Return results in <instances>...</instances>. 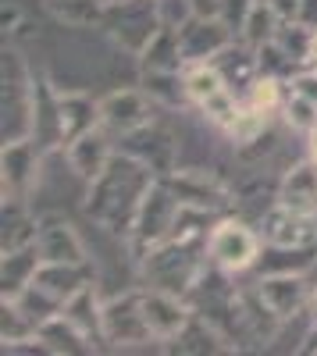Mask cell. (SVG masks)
I'll list each match as a JSON object with an SVG mask.
<instances>
[{
    "label": "cell",
    "instance_id": "1",
    "mask_svg": "<svg viewBox=\"0 0 317 356\" xmlns=\"http://www.w3.org/2000/svg\"><path fill=\"white\" fill-rule=\"evenodd\" d=\"M154 182H157V175L143 161H136L129 154H114L111 164L104 168V175L90 182V203H86V211L107 232L132 235L136 214H139V207H143Z\"/></svg>",
    "mask_w": 317,
    "mask_h": 356
},
{
    "label": "cell",
    "instance_id": "2",
    "mask_svg": "<svg viewBox=\"0 0 317 356\" xmlns=\"http://www.w3.org/2000/svg\"><path fill=\"white\" fill-rule=\"evenodd\" d=\"M179 207H182L179 196L168 189L164 178H157V182L150 186V193H147V200H143L139 214H136V225H132V235H129V239H132V253L139 260L168 239L171 225H175V218H179Z\"/></svg>",
    "mask_w": 317,
    "mask_h": 356
},
{
    "label": "cell",
    "instance_id": "3",
    "mask_svg": "<svg viewBox=\"0 0 317 356\" xmlns=\"http://www.w3.org/2000/svg\"><path fill=\"white\" fill-rule=\"evenodd\" d=\"M261 232H253L246 221H218L214 232H211V243H207V260L214 267H221V271L228 275H243L250 271V267H257V260H261Z\"/></svg>",
    "mask_w": 317,
    "mask_h": 356
},
{
    "label": "cell",
    "instance_id": "4",
    "mask_svg": "<svg viewBox=\"0 0 317 356\" xmlns=\"http://www.w3.org/2000/svg\"><path fill=\"white\" fill-rule=\"evenodd\" d=\"M36 114V86L29 82L18 54H4V143L33 139Z\"/></svg>",
    "mask_w": 317,
    "mask_h": 356
},
{
    "label": "cell",
    "instance_id": "5",
    "mask_svg": "<svg viewBox=\"0 0 317 356\" xmlns=\"http://www.w3.org/2000/svg\"><path fill=\"white\" fill-rule=\"evenodd\" d=\"M104 22L111 29V36L136 54H143V47L164 29L157 0H122V4H107Z\"/></svg>",
    "mask_w": 317,
    "mask_h": 356
},
{
    "label": "cell",
    "instance_id": "6",
    "mask_svg": "<svg viewBox=\"0 0 317 356\" xmlns=\"http://www.w3.org/2000/svg\"><path fill=\"white\" fill-rule=\"evenodd\" d=\"M236 40V29L228 25L221 15L218 18H200L193 15L186 25H179V47H182V57L186 65H204V61H214V57Z\"/></svg>",
    "mask_w": 317,
    "mask_h": 356
},
{
    "label": "cell",
    "instance_id": "7",
    "mask_svg": "<svg viewBox=\"0 0 317 356\" xmlns=\"http://www.w3.org/2000/svg\"><path fill=\"white\" fill-rule=\"evenodd\" d=\"M104 339L118 342V346H136V342H157L147 314H143V300L139 292L118 296V300L104 303Z\"/></svg>",
    "mask_w": 317,
    "mask_h": 356
},
{
    "label": "cell",
    "instance_id": "8",
    "mask_svg": "<svg viewBox=\"0 0 317 356\" xmlns=\"http://www.w3.org/2000/svg\"><path fill=\"white\" fill-rule=\"evenodd\" d=\"M40 154L43 150L36 146V139L4 143V154H0V171H4V203H18L29 189L36 186Z\"/></svg>",
    "mask_w": 317,
    "mask_h": 356
},
{
    "label": "cell",
    "instance_id": "9",
    "mask_svg": "<svg viewBox=\"0 0 317 356\" xmlns=\"http://www.w3.org/2000/svg\"><path fill=\"white\" fill-rule=\"evenodd\" d=\"M122 154L143 161L157 178L171 175L175 171V154H179V143L171 132L157 129V125H143L129 136H122Z\"/></svg>",
    "mask_w": 317,
    "mask_h": 356
},
{
    "label": "cell",
    "instance_id": "10",
    "mask_svg": "<svg viewBox=\"0 0 317 356\" xmlns=\"http://www.w3.org/2000/svg\"><path fill=\"white\" fill-rule=\"evenodd\" d=\"M261 239H264V246H314L317 221H314V214H300L293 207H282L275 200V207L261 218Z\"/></svg>",
    "mask_w": 317,
    "mask_h": 356
},
{
    "label": "cell",
    "instance_id": "11",
    "mask_svg": "<svg viewBox=\"0 0 317 356\" xmlns=\"http://www.w3.org/2000/svg\"><path fill=\"white\" fill-rule=\"evenodd\" d=\"M139 300H143V314H147V324H150L157 342H175V335L193 321V314L186 310V303L175 292H164V289L150 285L147 292H139Z\"/></svg>",
    "mask_w": 317,
    "mask_h": 356
},
{
    "label": "cell",
    "instance_id": "12",
    "mask_svg": "<svg viewBox=\"0 0 317 356\" xmlns=\"http://www.w3.org/2000/svg\"><path fill=\"white\" fill-rule=\"evenodd\" d=\"M100 125L111 136H129L143 125H150V100L139 89H118L100 100Z\"/></svg>",
    "mask_w": 317,
    "mask_h": 356
},
{
    "label": "cell",
    "instance_id": "13",
    "mask_svg": "<svg viewBox=\"0 0 317 356\" xmlns=\"http://www.w3.org/2000/svg\"><path fill=\"white\" fill-rule=\"evenodd\" d=\"M257 296L278 321H289L310 303V285L303 275H264L257 282Z\"/></svg>",
    "mask_w": 317,
    "mask_h": 356
},
{
    "label": "cell",
    "instance_id": "14",
    "mask_svg": "<svg viewBox=\"0 0 317 356\" xmlns=\"http://www.w3.org/2000/svg\"><path fill=\"white\" fill-rule=\"evenodd\" d=\"M164 182L186 207H204V211H225L228 207L225 186L207 171H171L164 175Z\"/></svg>",
    "mask_w": 317,
    "mask_h": 356
},
{
    "label": "cell",
    "instance_id": "15",
    "mask_svg": "<svg viewBox=\"0 0 317 356\" xmlns=\"http://www.w3.org/2000/svg\"><path fill=\"white\" fill-rule=\"evenodd\" d=\"M211 65L221 72L225 86L232 89L239 100H246L250 86L257 82V75H261V57H257V47H250V43H243V40H239V43L232 40Z\"/></svg>",
    "mask_w": 317,
    "mask_h": 356
},
{
    "label": "cell",
    "instance_id": "16",
    "mask_svg": "<svg viewBox=\"0 0 317 356\" xmlns=\"http://www.w3.org/2000/svg\"><path fill=\"white\" fill-rule=\"evenodd\" d=\"M93 129H100V104H93L90 97H82V93L57 97V132H61L65 150L79 136L93 132Z\"/></svg>",
    "mask_w": 317,
    "mask_h": 356
},
{
    "label": "cell",
    "instance_id": "17",
    "mask_svg": "<svg viewBox=\"0 0 317 356\" xmlns=\"http://www.w3.org/2000/svg\"><path fill=\"white\" fill-rule=\"evenodd\" d=\"M114 150H111V132L100 125L93 132L79 136L72 146H68V164L79 178H86V182H93V178L104 175V168L111 164Z\"/></svg>",
    "mask_w": 317,
    "mask_h": 356
},
{
    "label": "cell",
    "instance_id": "18",
    "mask_svg": "<svg viewBox=\"0 0 317 356\" xmlns=\"http://www.w3.org/2000/svg\"><path fill=\"white\" fill-rule=\"evenodd\" d=\"M36 246L43 253L47 264H90L86 260V246L75 235V228L61 218H50L40 225V235H36Z\"/></svg>",
    "mask_w": 317,
    "mask_h": 356
},
{
    "label": "cell",
    "instance_id": "19",
    "mask_svg": "<svg viewBox=\"0 0 317 356\" xmlns=\"http://www.w3.org/2000/svg\"><path fill=\"white\" fill-rule=\"evenodd\" d=\"M278 203L293 207L300 214H317V164L310 157L285 171L282 186H278Z\"/></svg>",
    "mask_w": 317,
    "mask_h": 356
},
{
    "label": "cell",
    "instance_id": "20",
    "mask_svg": "<svg viewBox=\"0 0 317 356\" xmlns=\"http://www.w3.org/2000/svg\"><path fill=\"white\" fill-rule=\"evenodd\" d=\"M43 267L40 246H22L15 253H4V267H0V285H4V300H18V296L36 282V271Z\"/></svg>",
    "mask_w": 317,
    "mask_h": 356
},
{
    "label": "cell",
    "instance_id": "21",
    "mask_svg": "<svg viewBox=\"0 0 317 356\" xmlns=\"http://www.w3.org/2000/svg\"><path fill=\"white\" fill-rule=\"evenodd\" d=\"M93 278H90V264H47L36 271V285L47 289L54 300L68 303L79 289H86Z\"/></svg>",
    "mask_w": 317,
    "mask_h": 356
},
{
    "label": "cell",
    "instance_id": "22",
    "mask_svg": "<svg viewBox=\"0 0 317 356\" xmlns=\"http://www.w3.org/2000/svg\"><path fill=\"white\" fill-rule=\"evenodd\" d=\"M143 72H186V57L179 47V29H161V33L143 47L139 54Z\"/></svg>",
    "mask_w": 317,
    "mask_h": 356
},
{
    "label": "cell",
    "instance_id": "23",
    "mask_svg": "<svg viewBox=\"0 0 317 356\" xmlns=\"http://www.w3.org/2000/svg\"><path fill=\"white\" fill-rule=\"evenodd\" d=\"M75 328L86 335V339H104V307L97 303V292H93V282L86 285V289H79L72 300L65 303V310H61Z\"/></svg>",
    "mask_w": 317,
    "mask_h": 356
},
{
    "label": "cell",
    "instance_id": "24",
    "mask_svg": "<svg viewBox=\"0 0 317 356\" xmlns=\"http://www.w3.org/2000/svg\"><path fill=\"white\" fill-rule=\"evenodd\" d=\"M314 267V246H268L257 260V271L264 275H303Z\"/></svg>",
    "mask_w": 317,
    "mask_h": 356
},
{
    "label": "cell",
    "instance_id": "25",
    "mask_svg": "<svg viewBox=\"0 0 317 356\" xmlns=\"http://www.w3.org/2000/svg\"><path fill=\"white\" fill-rule=\"evenodd\" d=\"M36 342H43L47 353H86V349L93 346L65 314H57V317L43 321L40 328H36Z\"/></svg>",
    "mask_w": 317,
    "mask_h": 356
},
{
    "label": "cell",
    "instance_id": "26",
    "mask_svg": "<svg viewBox=\"0 0 317 356\" xmlns=\"http://www.w3.org/2000/svg\"><path fill=\"white\" fill-rule=\"evenodd\" d=\"M143 89H147L150 100H161V104H168V107H186V104H193L182 72H143Z\"/></svg>",
    "mask_w": 317,
    "mask_h": 356
},
{
    "label": "cell",
    "instance_id": "27",
    "mask_svg": "<svg viewBox=\"0 0 317 356\" xmlns=\"http://www.w3.org/2000/svg\"><path fill=\"white\" fill-rule=\"evenodd\" d=\"M278 25H282L278 11L268 4V0H257L253 11H250V15H246V22H243V29H239V40L261 50L264 43H271V40L278 36Z\"/></svg>",
    "mask_w": 317,
    "mask_h": 356
},
{
    "label": "cell",
    "instance_id": "28",
    "mask_svg": "<svg viewBox=\"0 0 317 356\" xmlns=\"http://www.w3.org/2000/svg\"><path fill=\"white\" fill-rule=\"evenodd\" d=\"M47 11L54 18H61L65 25H97L107 15L104 0H43Z\"/></svg>",
    "mask_w": 317,
    "mask_h": 356
},
{
    "label": "cell",
    "instance_id": "29",
    "mask_svg": "<svg viewBox=\"0 0 317 356\" xmlns=\"http://www.w3.org/2000/svg\"><path fill=\"white\" fill-rule=\"evenodd\" d=\"M36 235H40V225L29 218V214H22L15 203H11V207L4 203V243H0V250L15 253V250H22V246H33Z\"/></svg>",
    "mask_w": 317,
    "mask_h": 356
},
{
    "label": "cell",
    "instance_id": "30",
    "mask_svg": "<svg viewBox=\"0 0 317 356\" xmlns=\"http://www.w3.org/2000/svg\"><path fill=\"white\" fill-rule=\"evenodd\" d=\"M186 89H189V97H193V104L200 107L204 100H211L214 93H221V89H228L225 86V79H221V72L211 65V61H204V65H186Z\"/></svg>",
    "mask_w": 317,
    "mask_h": 356
},
{
    "label": "cell",
    "instance_id": "31",
    "mask_svg": "<svg viewBox=\"0 0 317 356\" xmlns=\"http://www.w3.org/2000/svg\"><path fill=\"white\" fill-rule=\"evenodd\" d=\"M285 86H289L285 79L261 72V75H257V82L250 86V93H246L243 104H250L253 111H261V114H275V111H282V104H285V93H282Z\"/></svg>",
    "mask_w": 317,
    "mask_h": 356
},
{
    "label": "cell",
    "instance_id": "32",
    "mask_svg": "<svg viewBox=\"0 0 317 356\" xmlns=\"http://www.w3.org/2000/svg\"><path fill=\"white\" fill-rule=\"evenodd\" d=\"M11 303H18V307H22V314H25L29 321H33L36 328H40L43 321H50V317H57V314L65 310V303H61V300H54V296H50L47 289H40L36 282L29 285V289L18 296V300H11Z\"/></svg>",
    "mask_w": 317,
    "mask_h": 356
},
{
    "label": "cell",
    "instance_id": "33",
    "mask_svg": "<svg viewBox=\"0 0 317 356\" xmlns=\"http://www.w3.org/2000/svg\"><path fill=\"white\" fill-rule=\"evenodd\" d=\"M264 129H268V114H261V111H253L250 104H243L239 114L232 118V125H228L225 132L232 136L239 146H250V143H257L264 136Z\"/></svg>",
    "mask_w": 317,
    "mask_h": 356
},
{
    "label": "cell",
    "instance_id": "34",
    "mask_svg": "<svg viewBox=\"0 0 317 356\" xmlns=\"http://www.w3.org/2000/svg\"><path fill=\"white\" fill-rule=\"evenodd\" d=\"M282 114H285V122H289L293 129H300V132H310L317 125V104L296 97L293 89H289V97H285V104H282Z\"/></svg>",
    "mask_w": 317,
    "mask_h": 356
},
{
    "label": "cell",
    "instance_id": "35",
    "mask_svg": "<svg viewBox=\"0 0 317 356\" xmlns=\"http://www.w3.org/2000/svg\"><path fill=\"white\" fill-rule=\"evenodd\" d=\"M157 11H161V25H168V29H179L193 18L189 0H157Z\"/></svg>",
    "mask_w": 317,
    "mask_h": 356
},
{
    "label": "cell",
    "instance_id": "36",
    "mask_svg": "<svg viewBox=\"0 0 317 356\" xmlns=\"http://www.w3.org/2000/svg\"><path fill=\"white\" fill-rule=\"evenodd\" d=\"M289 89H293L296 97L317 104V68H303V72H296V75L289 79Z\"/></svg>",
    "mask_w": 317,
    "mask_h": 356
},
{
    "label": "cell",
    "instance_id": "37",
    "mask_svg": "<svg viewBox=\"0 0 317 356\" xmlns=\"http://www.w3.org/2000/svg\"><path fill=\"white\" fill-rule=\"evenodd\" d=\"M253 4H257V0H225L221 18H225V22H228V25H232L236 33H239V29H243V22H246V15L253 11Z\"/></svg>",
    "mask_w": 317,
    "mask_h": 356
},
{
    "label": "cell",
    "instance_id": "38",
    "mask_svg": "<svg viewBox=\"0 0 317 356\" xmlns=\"http://www.w3.org/2000/svg\"><path fill=\"white\" fill-rule=\"evenodd\" d=\"M268 4L278 11V18H282V22H296V18H300V4H303V0H268Z\"/></svg>",
    "mask_w": 317,
    "mask_h": 356
},
{
    "label": "cell",
    "instance_id": "39",
    "mask_svg": "<svg viewBox=\"0 0 317 356\" xmlns=\"http://www.w3.org/2000/svg\"><path fill=\"white\" fill-rule=\"evenodd\" d=\"M189 4H193V15H200V18H218L225 0H189Z\"/></svg>",
    "mask_w": 317,
    "mask_h": 356
},
{
    "label": "cell",
    "instance_id": "40",
    "mask_svg": "<svg viewBox=\"0 0 317 356\" xmlns=\"http://www.w3.org/2000/svg\"><path fill=\"white\" fill-rule=\"evenodd\" d=\"M296 22H303L307 29H314V33H317V0H303V4H300V18Z\"/></svg>",
    "mask_w": 317,
    "mask_h": 356
},
{
    "label": "cell",
    "instance_id": "41",
    "mask_svg": "<svg viewBox=\"0 0 317 356\" xmlns=\"http://www.w3.org/2000/svg\"><path fill=\"white\" fill-rule=\"evenodd\" d=\"M307 157H310V161L317 164V125H314V129L307 132Z\"/></svg>",
    "mask_w": 317,
    "mask_h": 356
},
{
    "label": "cell",
    "instance_id": "42",
    "mask_svg": "<svg viewBox=\"0 0 317 356\" xmlns=\"http://www.w3.org/2000/svg\"><path fill=\"white\" fill-rule=\"evenodd\" d=\"M104 4H122V0H104Z\"/></svg>",
    "mask_w": 317,
    "mask_h": 356
}]
</instances>
